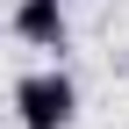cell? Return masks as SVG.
Here are the masks:
<instances>
[{
	"instance_id": "obj_1",
	"label": "cell",
	"mask_w": 129,
	"mask_h": 129,
	"mask_svg": "<svg viewBox=\"0 0 129 129\" xmlns=\"http://www.w3.org/2000/svg\"><path fill=\"white\" fill-rule=\"evenodd\" d=\"M14 122H22V129H72V122H79V86H72V72H57V64L22 72V79H14Z\"/></svg>"
},
{
	"instance_id": "obj_2",
	"label": "cell",
	"mask_w": 129,
	"mask_h": 129,
	"mask_svg": "<svg viewBox=\"0 0 129 129\" xmlns=\"http://www.w3.org/2000/svg\"><path fill=\"white\" fill-rule=\"evenodd\" d=\"M14 36L29 43V50H64V36H72V22H64V0H14Z\"/></svg>"
}]
</instances>
